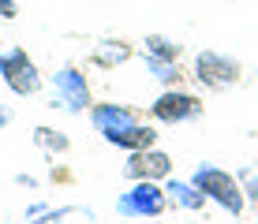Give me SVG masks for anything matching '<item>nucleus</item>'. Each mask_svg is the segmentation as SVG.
<instances>
[{"label": "nucleus", "mask_w": 258, "mask_h": 224, "mask_svg": "<svg viewBox=\"0 0 258 224\" xmlns=\"http://www.w3.org/2000/svg\"><path fill=\"white\" fill-rule=\"evenodd\" d=\"M195 187H199L202 194H206V202H213L217 209H225L228 217H239V213L247 209V187L239 183L232 172H225V168L217 165H199L195 168Z\"/></svg>", "instance_id": "1"}, {"label": "nucleus", "mask_w": 258, "mask_h": 224, "mask_svg": "<svg viewBox=\"0 0 258 224\" xmlns=\"http://www.w3.org/2000/svg\"><path fill=\"white\" fill-rule=\"evenodd\" d=\"M0 79H4V86L12 90L15 97H34V94H41V86H45L34 56L23 49V45L0 49Z\"/></svg>", "instance_id": "2"}, {"label": "nucleus", "mask_w": 258, "mask_h": 224, "mask_svg": "<svg viewBox=\"0 0 258 224\" xmlns=\"http://www.w3.org/2000/svg\"><path fill=\"white\" fill-rule=\"evenodd\" d=\"M165 209H168L165 183H154V179H131V187L116 198V213L127 220H154Z\"/></svg>", "instance_id": "3"}, {"label": "nucleus", "mask_w": 258, "mask_h": 224, "mask_svg": "<svg viewBox=\"0 0 258 224\" xmlns=\"http://www.w3.org/2000/svg\"><path fill=\"white\" fill-rule=\"evenodd\" d=\"M49 86H52V105L64 112H90L94 105V94H90V79H86L83 67L75 64H64L49 75Z\"/></svg>", "instance_id": "4"}, {"label": "nucleus", "mask_w": 258, "mask_h": 224, "mask_svg": "<svg viewBox=\"0 0 258 224\" xmlns=\"http://www.w3.org/2000/svg\"><path fill=\"white\" fill-rule=\"evenodd\" d=\"M191 79L202 90H228V86H236L239 79H243V67H239V60L225 56V52H217V49H202V52H195V60H191Z\"/></svg>", "instance_id": "5"}, {"label": "nucleus", "mask_w": 258, "mask_h": 224, "mask_svg": "<svg viewBox=\"0 0 258 224\" xmlns=\"http://www.w3.org/2000/svg\"><path fill=\"white\" fill-rule=\"evenodd\" d=\"M202 97L191 94V90L183 86H165L161 94L154 97V105H150V116H154V123H168V127H180V123H191L202 116Z\"/></svg>", "instance_id": "6"}, {"label": "nucleus", "mask_w": 258, "mask_h": 224, "mask_svg": "<svg viewBox=\"0 0 258 224\" xmlns=\"http://www.w3.org/2000/svg\"><path fill=\"white\" fill-rule=\"evenodd\" d=\"M172 157L165 154V150L150 146V150H135V154H127V165H123V176L127 179H154V183H165L168 176H172Z\"/></svg>", "instance_id": "7"}, {"label": "nucleus", "mask_w": 258, "mask_h": 224, "mask_svg": "<svg viewBox=\"0 0 258 224\" xmlns=\"http://www.w3.org/2000/svg\"><path fill=\"white\" fill-rule=\"evenodd\" d=\"M157 138H161L157 127H154V123H142V120H135V123H127V127L105 134V142H109V146H116V150H123V154L150 150V146H157Z\"/></svg>", "instance_id": "8"}, {"label": "nucleus", "mask_w": 258, "mask_h": 224, "mask_svg": "<svg viewBox=\"0 0 258 224\" xmlns=\"http://www.w3.org/2000/svg\"><path fill=\"white\" fill-rule=\"evenodd\" d=\"M90 123H94V131L101 134H109V131H120V127H127V123H135L139 116L127 109V105H116V101H97V105H90Z\"/></svg>", "instance_id": "9"}, {"label": "nucleus", "mask_w": 258, "mask_h": 224, "mask_svg": "<svg viewBox=\"0 0 258 224\" xmlns=\"http://www.w3.org/2000/svg\"><path fill=\"white\" fill-rule=\"evenodd\" d=\"M165 194H168V205H176V209H187V213L206 209V194L195 187V179H176V176H168V179H165Z\"/></svg>", "instance_id": "10"}, {"label": "nucleus", "mask_w": 258, "mask_h": 224, "mask_svg": "<svg viewBox=\"0 0 258 224\" xmlns=\"http://www.w3.org/2000/svg\"><path fill=\"white\" fill-rule=\"evenodd\" d=\"M135 56V49H131L127 41H120V38H101L94 45V64L97 67H120V64H127V60Z\"/></svg>", "instance_id": "11"}, {"label": "nucleus", "mask_w": 258, "mask_h": 224, "mask_svg": "<svg viewBox=\"0 0 258 224\" xmlns=\"http://www.w3.org/2000/svg\"><path fill=\"white\" fill-rule=\"evenodd\" d=\"M142 56H157V60H180L183 56V45L168 34H146L142 41Z\"/></svg>", "instance_id": "12"}, {"label": "nucleus", "mask_w": 258, "mask_h": 224, "mask_svg": "<svg viewBox=\"0 0 258 224\" xmlns=\"http://www.w3.org/2000/svg\"><path fill=\"white\" fill-rule=\"evenodd\" d=\"M142 64H146L150 79L161 86H180L183 71H180V60H157V56H142Z\"/></svg>", "instance_id": "13"}, {"label": "nucleus", "mask_w": 258, "mask_h": 224, "mask_svg": "<svg viewBox=\"0 0 258 224\" xmlns=\"http://www.w3.org/2000/svg\"><path fill=\"white\" fill-rule=\"evenodd\" d=\"M34 142H38V150H45V154H52V157L68 154V146H71L68 134L56 131V127H38V131H34Z\"/></svg>", "instance_id": "14"}, {"label": "nucleus", "mask_w": 258, "mask_h": 224, "mask_svg": "<svg viewBox=\"0 0 258 224\" xmlns=\"http://www.w3.org/2000/svg\"><path fill=\"white\" fill-rule=\"evenodd\" d=\"M71 213H75V209H68V205H64V209H52V205H49L41 217H26L23 224H60V220H68Z\"/></svg>", "instance_id": "15"}, {"label": "nucleus", "mask_w": 258, "mask_h": 224, "mask_svg": "<svg viewBox=\"0 0 258 224\" xmlns=\"http://www.w3.org/2000/svg\"><path fill=\"white\" fill-rule=\"evenodd\" d=\"M19 15V4L15 0H0V19H15Z\"/></svg>", "instance_id": "16"}, {"label": "nucleus", "mask_w": 258, "mask_h": 224, "mask_svg": "<svg viewBox=\"0 0 258 224\" xmlns=\"http://www.w3.org/2000/svg\"><path fill=\"white\" fill-rule=\"evenodd\" d=\"M247 198H251V202L258 205V172H254L251 179H247Z\"/></svg>", "instance_id": "17"}, {"label": "nucleus", "mask_w": 258, "mask_h": 224, "mask_svg": "<svg viewBox=\"0 0 258 224\" xmlns=\"http://www.w3.org/2000/svg\"><path fill=\"white\" fill-rule=\"evenodd\" d=\"M45 209H49L45 202H30V205H26V217H41V213H45Z\"/></svg>", "instance_id": "18"}, {"label": "nucleus", "mask_w": 258, "mask_h": 224, "mask_svg": "<svg viewBox=\"0 0 258 224\" xmlns=\"http://www.w3.org/2000/svg\"><path fill=\"white\" fill-rule=\"evenodd\" d=\"M15 183H19V187H30V191H34V187H38V179H34V176H15Z\"/></svg>", "instance_id": "19"}, {"label": "nucleus", "mask_w": 258, "mask_h": 224, "mask_svg": "<svg viewBox=\"0 0 258 224\" xmlns=\"http://www.w3.org/2000/svg\"><path fill=\"white\" fill-rule=\"evenodd\" d=\"M8 123H12V112H8V109H4V105H0V131H4V127H8Z\"/></svg>", "instance_id": "20"}]
</instances>
